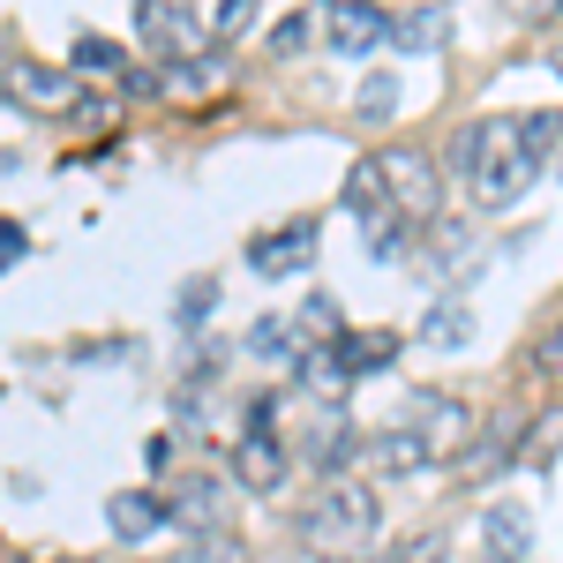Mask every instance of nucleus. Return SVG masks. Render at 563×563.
I'll return each instance as SVG.
<instances>
[{
  "label": "nucleus",
  "mask_w": 563,
  "mask_h": 563,
  "mask_svg": "<svg viewBox=\"0 0 563 563\" xmlns=\"http://www.w3.org/2000/svg\"><path fill=\"white\" fill-rule=\"evenodd\" d=\"M451 174H459V188L474 196L481 211H511L526 188L541 180V166H533V151H526V135H519V113L466 121V129L451 135Z\"/></svg>",
  "instance_id": "obj_1"
},
{
  "label": "nucleus",
  "mask_w": 563,
  "mask_h": 563,
  "mask_svg": "<svg viewBox=\"0 0 563 563\" xmlns=\"http://www.w3.org/2000/svg\"><path fill=\"white\" fill-rule=\"evenodd\" d=\"M376 533H384V504L361 481H323V496L294 519V541L323 563H361L376 549Z\"/></svg>",
  "instance_id": "obj_2"
},
{
  "label": "nucleus",
  "mask_w": 563,
  "mask_h": 563,
  "mask_svg": "<svg viewBox=\"0 0 563 563\" xmlns=\"http://www.w3.org/2000/svg\"><path fill=\"white\" fill-rule=\"evenodd\" d=\"M376 174H384L390 211H398V218H413V225L443 218V166H435L429 151H384Z\"/></svg>",
  "instance_id": "obj_3"
},
{
  "label": "nucleus",
  "mask_w": 563,
  "mask_h": 563,
  "mask_svg": "<svg viewBox=\"0 0 563 563\" xmlns=\"http://www.w3.org/2000/svg\"><path fill=\"white\" fill-rule=\"evenodd\" d=\"M316 249H323V225L316 218H286V225H263L256 241L241 249V263L256 278H271V286H286V278H301L308 263H316Z\"/></svg>",
  "instance_id": "obj_4"
},
{
  "label": "nucleus",
  "mask_w": 563,
  "mask_h": 563,
  "mask_svg": "<svg viewBox=\"0 0 563 563\" xmlns=\"http://www.w3.org/2000/svg\"><path fill=\"white\" fill-rule=\"evenodd\" d=\"M135 38L158 60H188L211 45V23L196 15V0H135Z\"/></svg>",
  "instance_id": "obj_5"
},
{
  "label": "nucleus",
  "mask_w": 563,
  "mask_h": 563,
  "mask_svg": "<svg viewBox=\"0 0 563 563\" xmlns=\"http://www.w3.org/2000/svg\"><path fill=\"white\" fill-rule=\"evenodd\" d=\"M0 98L8 106H23V113H76V76L68 68H45L31 53H15V60H0Z\"/></svg>",
  "instance_id": "obj_6"
},
{
  "label": "nucleus",
  "mask_w": 563,
  "mask_h": 563,
  "mask_svg": "<svg viewBox=\"0 0 563 563\" xmlns=\"http://www.w3.org/2000/svg\"><path fill=\"white\" fill-rule=\"evenodd\" d=\"M361 451H368V443H361V429L346 421V406H316V429L301 435L294 459H301L308 474H323V481H346L353 466H361Z\"/></svg>",
  "instance_id": "obj_7"
},
{
  "label": "nucleus",
  "mask_w": 563,
  "mask_h": 563,
  "mask_svg": "<svg viewBox=\"0 0 563 563\" xmlns=\"http://www.w3.org/2000/svg\"><path fill=\"white\" fill-rule=\"evenodd\" d=\"M406 429H413V435H421V443L435 451V459H443V451H466V435H474V413H466L451 390H413V398H406Z\"/></svg>",
  "instance_id": "obj_8"
},
{
  "label": "nucleus",
  "mask_w": 563,
  "mask_h": 563,
  "mask_svg": "<svg viewBox=\"0 0 563 563\" xmlns=\"http://www.w3.org/2000/svg\"><path fill=\"white\" fill-rule=\"evenodd\" d=\"M286 474H294V443H286V435H241V443H233V488L278 496Z\"/></svg>",
  "instance_id": "obj_9"
},
{
  "label": "nucleus",
  "mask_w": 563,
  "mask_h": 563,
  "mask_svg": "<svg viewBox=\"0 0 563 563\" xmlns=\"http://www.w3.org/2000/svg\"><path fill=\"white\" fill-rule=\"evenodd\" d=\"M166 526H174V504H166L158 488H121V496H106V533L129 541V549L135 541H158Z\"/></svg>",
  "instance_id": "obj_10"
},
{
  "label": "nucleus",
  "mask_w": 563,
  "mask_h": 563,
  "mask_svg": "<svg viewBox=\"0 0 563 563\" xmlns=\"http://www.w3.org/2000/svg\"><path fill=\"white\" fill-rule=\"evenodd\" d=\"M390 45V15L376 0H353V8H331V53L339 60H368Z\"/></svg>",
  "instance_id": "obj_11"
},
{
  "label": "nucleus",
  "mask_w": 563,
  "mask_h": 563,
  "mask_svg": "<svg viewBox=\"0 0 563 563\" xmlns=\"http://www.w3.org/2000/svg\"><path fill=\"white\" fill-rule=\"evenodd\" d=\"M166 504H174V526L188 533V541L233 533V504H225V481H188L180 496H166Z\"/></svg>",
  "instance_id": "obj_12"
},
{
  "label": "nucleus",
  "mask_w": 563,
  "mask_h": 563,
  "mask_svg": "<svg viewBox=\"0 0 563 563\" xmlns=\"http://www.w3.org/2000/svg\"><path fill=\"white\" fill-rule=\"evenodd\" d=\"M474 308H466V294H443V301L421 308V346L429 353H466L474 346Z\"/></svg>",
  "instance_id": "obj_13"
},
{
  "label": "nucleus",
  "mask_w": 563,
  "mask_h": 563,
  "mask_svg": "<svg viewBox=\"0 0 563 563\" xmlns=\"http://www.w3.org/2000/svg\"><path fill=\"white\" fill-rule=\"evenodd\" d=\"M511 466H519V421H488V435H466V451H459V474L466 481L511 474Z\"/></svg>",
  "instance_id": "obj_14"
},
{
  "label": "nucleus",
  "mask_w": 563,
  "mask_h": 563,
  "mask_svg": "<svg viewBox=\"0 0 563 563\" xmlns=\"http://www.w3.org/2000/svg\"><path fill=\"white\" fill-rule=\"evenodd\" d=\"M368 459H376V474H384V481H413V474H429V466H435V451L406 429V421L384 429V435H368Z\"/></svg>",
  "instance_id": "obj_15"
},
{
  "label": "nucleus",
  "mask_w": 563,
  "mask_h": 563,
  "mask_svg": "<svg viewBox=\"0 0 563 563\" xmlns=\"http://www.w3.org/2000/svg\"><path fill=\"white\" fill-rule=\"evenodd\" d=\"M526 549H533V519H526L519 504H488L481 511V556L526 563Z\"/></svg>",
  "instance_id": "obj_16"
},
{
  "label": "nucleus",
  "mask_w": 563,
  "mask_h": 563,
  "mask_svg": "<svg viewBox=\"0 0 563 563\" xmlns=\"http://www.w3.org/2000/svg\"><path fill=\"white\" fill-rule=\"evenodd\" d=\"M398 353H406V339H398V331H339V361H346L353 384H361V376L398 368Z\"/></svg>",
  "instance_id": "obj_17"
},
{
  "label": "nucleus",
  "mask_w": 563,
  "mask_h": 563,
  "mask_svg": "<svg viewBox=\"0 0 563 563\" xmlns=\"http://www.w3.org/2000/svg\"><path fill=\"white\" fill-rule=\"evenodd\" d=\"M225 68H233V53H225V45H203V53H188V60H166L158 84L188 98V90H218V84H225Z\"/></svg>",
  "instance_id": "obj_18"
},
{
  "label": "nucleus",
  "mask_w": 563,
  "mask_h": 563,
  "mask_svg": "<svg viewBox=\"0 0 563 563\" xmlns=\"http://www.w3.org/2000/svg\"><path fill=\"white\" fill-rule=\"evenodd\" d=\"M339 203H346V211L361 218V233L390 218V188H384V174H376V158H361V166L346 174V188H339Z\"/></svg>",
  "instance_id": "obj_19"
},
{
  "label": "nucleus",
  "mask_w": 563,
  "mask_h": 563,
  "mask_svg": "<svg viewBox=\"0 0 563 563\" xmlns=\"http://www.w3.org/2000/svg\"><path fill=\"white\" fill-rule=\"evenodd\" d=\"M68 76H129V45L121 38H98V31H84V38L68 45Z\"/></svg>",
  "instance_id": "obj_20"
},
{
  "label": "nucleus",
  "mask_w": 563,
  "mask_h": 563,
  "mask_svg": "<svg viewBox=\"0 0 563 563\" xmlns=\"http://www.w3.org/2000/svg\"><path fill=\"white\" fill-rule=\"evenodd\" d=\"M241 353H249V361H271V368H278V361H294V353H301L294 316H256V323H249V339H241Z\"/></svg>",
  "instance_id": "obj_21"
},
{
  "label": "nucleus",
  "mask_w": 563,
  "mask_h": 563,
  "mask_svg": "<svg viewBox=\"0 0 563 563\" xmlns=\"http://www.w3.org/2000/svg\"><path fill=\"white\" fill-rule=\"evenodd\" d=\"M443 31H451V15H443V8L390 15V45H398V53H435V45H443Z\"/></svg>",
  "instance_id": "obj_22"
},
{
  "label": "nucleus",
  "mask_w": 563,
  "mask_h": 563,
  "mask_svg": "<svg viewBox=\"0 0 563 563\" xmlns=\"http://www.w3.org/2000/svg\"><path fill=\"white\" fill-rule=\"evenodd\" d=\"M556 451H563V406H549V421L519 429V466H526V474H549Z\"/></svg>",
  "instance_id": "obj_23"
},
{
  "label": "nucleus",
  "mask_w": 563,
  "mask_h": 563,
  "mask_svg": "<svg viewBox=\"0 0 563 563\" xmlns=\"http://www.w3.org/2000/svg\"><path fill=\"white\" fill-rule=\"evenodd\" d=\"M361 241H368V256H376V263H406V256H413V241H421V225H413V218H398V211H390L384 225H368Z\"/></svg>",
  "instance_id": "obj_24"
},
{
  "label": "nucleus",
  "mask_w": 563,
  "mask_h": 563,
  "mask_svg": "<svg viewBox=\"0 0 563 563\" xmlns=\"http://www.w3.org/2000/svg\"><path fill=\"white\" fill-rule=\"evenodd\" d=\"M519 135H526V151H533V166H549L556 143H563V106H533V113H519Z\"/></svg>",
  "instance_id": "obj_25"
},
{
  "label": "nucleus",
  "mask_w": 563,
  "mask_h": 563,
  "mask_svg": "<svg viewBox=\"0 0 563 563\" xmlns=\"http://www.w3.org/2000/svg\"><path fill=\"white\" fill-rule=\"evenodd\" d=\"M256 15H263V0H218L211 8V45H241L256 31Z\"/></svg>",
  "instance_id": "obj_26"
},
{
  "label": "nucleus",
  "mask_w": 563,
  "mask_h": 563,
  "mask_svg": "<svg viewBox=\"0 0 563 563\" xmlns=\"http://www.w3.org/2000/svg\"><path fill=\"white\" fill-rule=\"evenodd\" d=\"M353 113H361L368 129H384L390 113H398V76H361V98H353Z\"/></svg>",
  "instance_id": "obj_27"
},
{
  "label": "nucleus",
  "mask_w": 563,
  "mask_h": 563,
  "mask_svg": "<svg viewBox=\"0 0 563 563\" xmlns=\"http://www.w3.org/2000/svg\"><path fill=\"white\" fill-rule=\"evenodd\" d=\"M211 308H218V278H188V286L174 294V323L196 331V323H211Z\"/></svg>",
  "instance_id": "obj_28"
},
{
  "label": "nucleus",
  "mask_w": 563,
  "mask_h": 563,
  "mask_svg": "<svg viewBox=\"0 0 563 563\" xmlns=\"http://www.w3.org/2000/svg\"><path fill=\"white\" fill-rule=\"evenodd\" d=\"M174 429L180 435H211V390H203V384H180L174 390Z\"/></svg>",
  "instance_id": "obj_29"
},
{
  "label": "nucleus",
  "mask_w": 563,
  "mask_h": 563,
  "mask_svg": "<svg viewBox=\"0 0 563 563\" xmlns=\"http://www.w3.org/2000/svg\"><path fill=\"white\" fill-rule=\"evenodd\" d=\"M308 45H316L308 8H294V15H278V23H271V53H278V60H294V53H308Z\"/></svg>",
  "instance_id": "obj_30"
},
{
  "label": "nucleus",
  "mask_w": 563,
  "mask_h": 563,
  "mask_svg": "<svg viewBox=\"0 0 563 563\" xmlns=\"http://www.w3.org/2000/svg\"><path fill=\"white\" fill-rule=\"evenodd\" d=\"M451 556V541H443V526H421V533H406L384 563H443Z\"/></svg>",
  "instance_id": "obj_31"
},
{
  "label": "nucleus",
  "mask_w": 563,
  "mask_h": 563,
  "mask_svg": "<svg viewBox=\"0 0 563 563\" xmlns=\"http://www.w3.org/2000/svg\"><path fill=\"white\" fill-rule=\"evenodd\" d=\"M278 406H286L278 390H249L241 398V435H278Z\"/></svg>",
  "instance_id": "obj_32"
},
{
  "label": "nucleus",
  "mask_w": 563,
  "mask_h": 563,
  "mask_svg": "<svg viewBox=\"0 0 563 563\" xmlns=\"http://www.w3.org/2000/svg\"><path fill=\"white\" fill-rule=\"evenodd\" d=\"M174 563H241V533H211V541H188Z\"/></svg>",
  "instance_id": "obj_33"
},
{
  "label": "nucleus",
  "mask_w": 563,
  "mask_h": 563,
  "mask_svg": "<svg viewBox=\"0 0 563 563\" xmlns=\"http://www.w3.org/2000/svg\"><path fill=\"white\" fill-rule=\"evenodd\" d=\"M533 368H541V376H563V316L549 323V331H541V346H533Z\"/></svg>",
  "instance_id": "obj_34"
},
{
  "label": "nucleus",
  "mask_w": 563,
  "mask_h": 563,
  "mask_svg": "<svg viewBox=\"0 0 563 563\" xmlns=\"http://www.w3.org/2000/svg\"><path fill=\"white\" fill-rule=\"evenodd\" d=\"M23 256H31V233H23L15 218H0V271H8V263H23Z\"/></svg>",
  "instance_id": "obj_35"
},
{
  "label": "nucleus",
  "mask_w": 563,
  "mask_h": 563,
  "mask_svg": "<svg viewBox=\"0 0 563 563\" xmlns=\"http://www.w3.org/2000/svg\"><path fill=\"white\" fill-rule=\"evenodd\" d=\"M511 15H526V23L533 15H563V0H511Z\"/></svg>",
  "instance_id": "obj_36"
},
{
  "label": "nucleus",
  "mask_w": 563,
  "mask_h": 563,
  "mask_svg": "<svg viewBox=\"0 0 563 563\" xmlns=\"http://www.w3.org/2000/svg\"><path fill=\"white\" fill-rule=\"evenodd\" d=\"M549 68H556V76H563V45H549Z\"/></svg>",
  "instance_id": "obj_37"
},
{
  "label": "nucleus",
  "mask_w": 563,
  "mask_h": 563,
  "mask_svg": "<svg viewBox=\"0 0 563 563\" xmlns=\"http://www.w3.org/2000/svg\"><path fill=\"white\" fill-rule=\"evenodd\" d=\"M323 8H353V0H323Z\"/></svg>",
  "instance_id": "obj_38"
},
{
  "label": "nucleus",
  "mask_w": 563,
  "mask_h": 563,
  "mask_svg": "<svg viewBox=\"0 0 563 563\" xmlns=\"http://www.w3.org/2000/svg\"><path fill=\"white\" fill-rule=\"evenodd\" d=\"M0 563H23V556H0Z\"/></svg>",
  "instance_id": "obj_39"
},
{
  "label": "nucleus",
  "mask_w": 563,
  "mask_h": 563,
  "mask_svg": "<svg viewBox=\"0 0 563 563\" xmlns=\"http://www.w3.org/2000/svg\"><path fill=\"white\" fill-rule=\"evenodd\" d=\"M481 563H504V556H481Z\"/></svg>",
  "instance_id": "obj_40"
},
{
  "label": "nucleus",
  "mask_w": 563,
  "mask_h": 563,
  "mask_svg": "<svg viewBox=\"0 0 563 563\" xmlns=\"http://www.w3.org/2000/svg\"><path fill=\"white\" fill-rule=\"evenodd\" d=\"M60 563H84V556H60Z\"/></svg>",
  "instance_id": "obj_41"
},
{
  "label": "nucleus",
  "mask_w": 563,
  "mask_h": 563,
  "mask_svg": "<svg viewBox=\"0 0 563 563\" xmlns=\"http://www.w3.org/2000/svg\"><path fill=\"white\" fill-rule=\"evenodd\" d=\"M556 174H563V166H556Z\"/></svg>",
  "instance_id": "obj_42"
}]
</instances>
